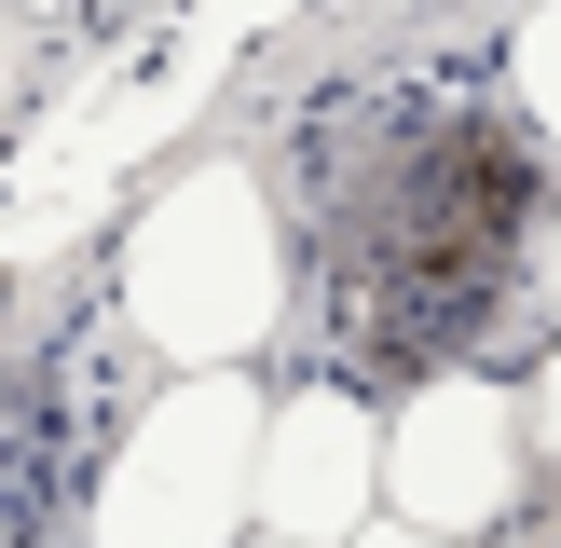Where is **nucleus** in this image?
<instances>
[{"instance_id":"1","label":"nucleus","mask_w":561,"mask_h":548,"mask_svg":"<svg viewBox=\"0 0 561 548\" xmlns=\"http://www.w3.org/2000/svg\"><path fill=\"white\" fill-rule=\"evenodd\" d=\"M288 316L329 384H425L507 329L548 247L535 110L480 82H329L288 110Z\"/></svg>"},{"instance_id":"2","label":"nucleus","mask_w":561,"mask_h":548,"mask_svg":"<svg viewBox=\"0 0 561 548\" xmlns=\"http://www.w3.org/2000/svg\"><path fill=\"white\" fill-rule=\"evenodd\" d=\"M274 316H288V219L261 164H179L124 233V329L179 370H233Z\"/></svg>"},{"instance_id":"3","label":"nucleus","mask_w":561,"mask_h":548,"mask_svg":"<svg viewBox=\"0 0 561 548\" xmlns=\"http://www.w3.org/2000/svg\"><path fill=\"white\" fill-rule=\"evenodd\" d=\"M261 411L274 398H247L233 370H192L179 398H151L96 453L82 548H233L247 493H261Z\"/></svg>"},{"instance_id":"4","label":"nucleus","mask_w":561,"mask_h":548,"mask_svg":"<svg viewBox=\"0 0 561 548\" xmlns=\"http://www.w3.org/2000/svg\"><path fill=\"white\" fill-rule=\"evenodd\" d=\"M14 316H0V548H82L110 356H96V329H14Z\"/></svg>"},{"instance_id":"5","label":"nucleus","mask_w":561,"mask_h":548,"mask_svg":"<svg viewBox=\"0 0 561 548\" xmlns=\"http://www.w3.org/2000/svg\"><path fill=\"white\" fill-rule=\"evenodd\" d=\"M520 425L535 411L507 398V384H480L453 356V370L398 384V425H383V507L425 521V535H493V521L520 507Z\"/></svg>"},{"instance_id":"6","label":"nucleus","mask_w":561,"mask_h":548,"mask_svg":"<svg viewBox=\"0 0 561 548\" xmlns=\"http://www.w3.org/2000/svg\"><path fill=\"white\" fill-rule=\"evenodd\" d=\"M383 507V425L356 384H288V398L261 411V493H247V521L288 548H343L356 521Z\"/></svg>"},{"instance_id":"7","label":"nucleus","mask_w":561,"mask_h":548,"mask_svg":"<svg viewBox=\"0 0 561 548\" xmlns=\"http://www.w3.org/2000/svg\"><path fill=\"white\" fill-rule=\"evenodd\" d=\"M507 96L535 110V137H561V0H535V14H520V42H507Z\"/></svg>"},{"instance_id":"8","label":"nucleus","mask_w":561,"mask_h":548,"mask_svg":"<svg viewBox=\"0 0 561 548\" xmlns=\"http://www.w3.org/2000/svg\"><path fill=\"white\" fill-rule=\"evenodd\" d=\"M343 548H480V535H425V521H356Z\"/></svg>"},{"instance_id":"9","label":"nucleus","mask_w":561,"mask_h":548,"mask_svg":"<svg viewBox=\"0 0 561 548\" xmlns=\"http://www.w3.org/2000/svg\"><path fill=\"white\" fill-rule=\"evenodd\" d=\"M520 411H535V438L561 453V356H548V384H535V398H520Z\"/></svg>"},{"instance_id":"10","label":"nucleus","mask_w":561,"mask_h":548,"mask_svg":"<svg viewBox=\"0 0 561 548\" xmlns=\"http://www.w3.org/2000/svg\"><path fill=\"white\" fill-rule=\"evenodd\" d=\"M535 288L561 301V206H548V247H535Z\"/></svg>"},{"instance_id":"11","label":"nucleus","mask_w":561,"mask_h":548,"mask_svg":"<svg viewBox=\"0 0 561 548\" xmlns=\"http://www.w3.org/2000/svg\"><path fill=\"white\" fill-rule=\"evenodd\" d=\"M0 110H14V42H0Z\"/></svg>"},{"instance_id":"12","label":"nucleus","mask_w":561,"mask_h":548,"mask_svg":"<svg viewBox=\"0 0 561 548\" xmlns=\"http://www.w3.org/2000/svg\"><path fill=\"white\" fill-rule=\"evenodd\" d=\"M261 548H288V535H261Z\"/></svg>"}]
</instances>
